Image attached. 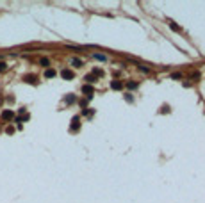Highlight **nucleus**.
I'll use <instances>...</instances> for the list:
<instances>
[{"instance_id":"obj_1","label":"nucleus","mask_w":205,"mask_h":203,"mask_svg":"<svg viewBox=\"0 0 205 203\" xmlns=\"http://www.w3.org/2000/svg\"><path fill=\"white\" fill-rule=\"evenodd\" d=\"M61 77H63L64 80H71L75 75H73V71H71V70H63V71H61Z\"/></svg>"},{"instance_id":"obj_2","label":"nucleus","mask_w":205,"mask_h":203,"mask_svg":"<svg viewBox=\"0 0 205 203\" xmlns=\"http://www.w3.org/2000/svg\"><path fill=\"white\" fill-rule=\"evenodd\" d=\"M13 118H14V112L13 111H4L2 112V120H5V121H11Z\"/></svg>"},{"instance_id":"obj_3","label":"nucleus","mask_w":205,"mask_h":203,"mask_svg":"<svg viewBox=\"0 0 205 203\" xmlns=\"http://www.w3.org/2000/svg\"><path fill=\"white\" fill-rule=\"evenodd\" d=\"M82 91L86 93V96H87V98H93V93H95V89L91 87V85H84V87H82Z\"/></svg>"},{"instance_id":"obj_4","label":"nucleus","mask_w":205,"mask_h":203,"mask_svg":"<svg viewBox=\"0 0 205 203\" xmlns=\"http://www.w3.org/2000/svg\"><path fill=\"white\" fill-rule=\"evenodd\" d=\"M111 87L114 89V91H118V89H121V87H123V84H121L120 80H112V82H111Z\"/></svg>"},{"instance_id":"obj_5","label":"nucleus","mask_w":205,"mask_h":203,"mask_svg":"<svg viewBox=\"0 0 205 203\" xmlns=\"http://www.w3.org/2000/svg\"><path fill=\"white\" fill-rule=\"evenodd\" d=\"M71 130H79V116H75L71 120Z\"/></svg>"},{"instance_id":"obj_6","label":"nucleus","mask_w":205,"mask_h":203,"mask_svg":"<svg viewBox=\"0 0 205 203\" xmlns=\"http://www.w3.org/2000/svg\"><path fill=\"white\" fill-rule=\"evenodd\" d=\"M45 77H46V79H54V77H55V70L48 68V70L45 71Z\"/></svg>"},{"instance_id":"obj_7","label":"nucleus","mask_w":205,"mask_h":203,"mask_svg":"<svg viewBox=\"0 0 205 203\" xmlns=\"http://www.w3.org/2000/svg\"><path fill=\"white\" fill-rule=\"evenodd\" d=\"M93 57H95L96 61H107V57H105V55H102V53H93Z\"/></svg>"},{"instance_id":"obj_8","label":"nucleus","mask_w":205,"mask_h":203,"mask_svg":"<svg viewBox=\"0 0 205 203\" xmlns=\"http://www.w3.org/2000/svg\"><path fill=\"white\" fill-rule=\"evenodd\" d=\"M71 64H73L75 68H80V66H82V61H80V59H71Z\"/></svg>"},{"instance_id":"obj_9","label":"nucleus","mask_w":205,"mask_h":203,"mask_svg":"<svg viewBox=\"0 0 205 203\" xmlns=\"http://www.w3.org/2000/svg\"><path fill=\"white\" fill-rule=\"evenodd\" d=\"M64 102H66V103H73V102H75V96H73V94H68L66 98H64Z\"/></svg>"},{"instance_id":"obj_10","label":"nucleus","mask_w":205,"mask_h":203,"mask_svg":"<svg viewBox=\"0 0 205 203\" xmlns=\"http://www.w3.org/2000/svg\"><path fill=\"white\" fill-rule=\"evenodd\" d=\"M169 29H171V30H175V32H180V27H178V25H175L173 21H169Z\"/></svg>"},{"instance_id":"obj_11","label":"nucleus","mask_w":205,"mask_h":203,"mask_svg":"<svg viewBox=\"0 0 205 203\" xmlns=\"http://www.w3.org/2000/svg\"><path fill=\"white\" fill-rule=\"evenodd\" d=\"M127 87H128V89H136V87H137V84H136L134 80H130V82H127Z\"/></svg>"},{"instance_id":"obj_12","label":"nucleus","mask_w":205,"mask_h":203,"mask_svg":"<svg viewBox=\"0 0 205 203\" xmlns=\"http://www.w3.org/2000/svg\"><path fill=\"white\" fill-rule=\"evenodd\" d=\"M39 62H41V66H48V64H50V61H48L46 57H43V59H41Z\"/></svg>"},{"instance_id":"obj_13","label":"nucleus","mask_w":205,"mask_h":203,"mask_svg":"<svg viewBox=\"0 0 205 203\" xmlns=\"http://www.w3.org/2000/svg\"><path fill=\"white\" fill-rule=\"evenodd\" d=\"M86 80H87V82H95V80H96V77H95V75H87Z\"/></svg>"},{"instance_id":"obj_14","label":"nucleus","mask_w":205,"mask_h":203,"mask_svg":"<svg viewBox=\"0 0 205 203\" xmlns=\"http://www.w3.org/2000/svg\"><path fill=\"white\" fill-rule=\"evenodd\" d=\"M25 80H27V82H34V80H36V77H34V75H32V77L29 75V77H25Z\"/></svg>"},{"instance_id":"obj_15","label":"nucleus","mask_w":205,"mask_h":203,"mask_svg":"<svg viewBox=\"0 0 205 203\" xmlns=\"http://www.w3.org/2000/svg\"><path fill=\"white\" fill-rule=\"evenodd\" d=\"M139 70H141V71H145V73H148V71H150L146 66H139Z\"/></svg>"},{"instance_id":"obj_16","label":"nucleus","mask_w":205,"mask_h":203,"mask_svg":"<svg viewBox=\"0 0 205 203\" xmlns=\"http://www.w3.org/2000/svg\"><path fill=\"white\" fill-rule=\"evenodd\" d=\"M7 66H5V62H0V71H4Z\"/></svg>"},{"instance_id":"obj_17","label":"nucleus","mask_w":205,"mask_h":203,"mask_svg":"<svg viewBox=\"0 0 205 203\" xmlns=\"http://www.w3.org/2000/svg\"><path fill=\"white\" fill-rule=\"evenodd\" d=\"M125 98H127V102H132L134 98H132V94H125Z\"/></svg>"}]
</instances>
